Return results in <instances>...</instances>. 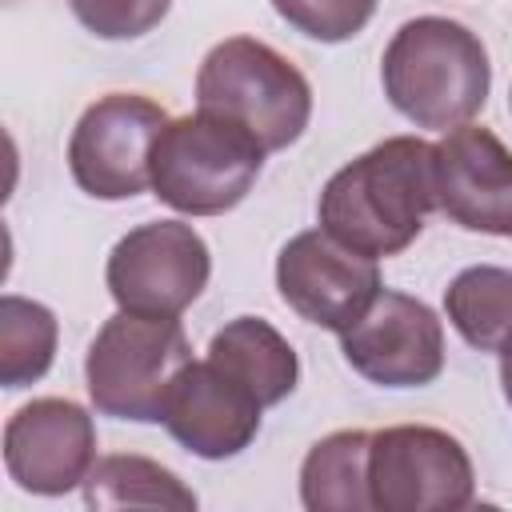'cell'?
I'll list each match as a JSON object with an SVG mask.
<instances>
[{"instance_id": "1", "label": "cell", "mask_w": 512, "mask_h": 512, "mask_svg": "<svg viewBox=\"0 0 512 512\" xmlns=\"http://www.w3.org/2000/svg\"><path fill=\"white\" fill-rule=\"evenodd\" d=\"M320 228L340 244L380 260L404 252L436 212V144L388 136L328 176Z\"/></svg>"}, {"instance_id": "2", "label": "cell", "mask_w": 512, "mask_h": 512, "mask_svg": "<svg viewBox=\"0 0 512 512\" xmlns=\"http://www.w3.org/2000/svg\"><path fill=\"white\" fill-rule=\"evenodd\" d=\"M380 80L388 104L416 128L468 124L492 84V64L472 28L448 16H416L396 28L384 48Z\"/></svg>"}, {"instance_id": "3", "label": "cell", "mask_w": 512, "mask_h": 512, "mask_svg": "<svg viewBox=\"0 0 512 512\" xmlns=\"http://www.w3.org/2000/svg\"><path fill=\"white\" fill-rule=\"evenodd\" d=\"M264 156V144L248 128L196 108L164 124L152 148V192L184 216H220L252 192Z\"/></svg>"}, {"instance_id": "4", "label": "cell", "mask_w": 512, "mask_h": 512, "mask_svg": "<svg viewBox=\"0 0 512 512\" xmlns=\"http://www.w3.org/2000/svg\"><path fill=\"white\" fill-rule=\"evenodd\" d=\"M196 108L236 120L264 144V152H280L304 136L312 88L304 72L272 44L228 36L196 72Z\"/></svg>"}, {"instance_id": "5", "label": "cell", "mask_w": 512, "mask_h": 512, "mask_svg": "<svg viewBox=\"0 0 512 512\" xmlns=\"http://www.w3.org/2000/svg\"><path fill=\"white\" fill-rule=\"evenodd\" d=\"M188 360L192 344L176 316H140L120 308L88 344V396L104 416L152 424L164 416L168 388Z\"/></svg>"}, {"instance_id": "6", "label": "cell", "mask_w": 512, "mask_h": 512, "mask_svg": "<svg viewBox=\"0 0 512 512\" xmlns=\"http://www.w3.org/2000/svg\"><path fill=\"white\" fill-rule=\"evenodd\" d=\"M368 492L376 512H460L476 496V476L452 432L392 424L372 432Z\"/></svg>"}, {"instance_id": "7", "label": "cell", "mask_w": 512, "mask_h": 512, "mask_svg": "<svg viewBox=\"0 0 512 512\" xmlns=\"http://www.w3.org/2000/svg\"><path fill=\"white\" fill-rule=\"evenodd\" d=\"M168 112L140 92H108L84 108L68 136L72 180L96 200H132L152 188V148Z\"/></svg>"}, {"instance_id": "8", "label": "cell", "mask_w": 512, "mask_h": 512, "mask_svg": "<svg viewBox=\"0 0 512 512\" xmlns=\"http://www.w3.org/2000/svg\"><path fill=\"white\" fill-rule=\"evenodd\" d=\"M212 256L204 236L184 220L132 228L108 252V292L116 308L140 316H180L208 284Z\"/></svg>"}, {"instance_id": "9", "label": "cell", "mask_w": 512, "mask_h": 512, "mask_svg": "<svg viewBox=\"0 0 512 512\" xmlns=\"http://www.w3.org/2000/svg\"><path fill=\"white\" fill-rule=\"evenodd\" d=\"M276 288H280V300L300 320L340 336L368 312V304L384 284L372 256L340 244L324 228H308L280 248Z\"/></svg>"}, {"instance_id": "10", "label": "cell", "mask_w": 512, "mask_h": 512, "mask_svg": "<svg viewBox=\"0 0 512 512\" xmlns=\"http://www.w3.org/2000/svg\"><path fill=\"white\" fill-rule=\"evenodd\" d=\"M340 352L380 388H424L444 368V324L424 300L380 288L368 312L340 332Z\"/></svg>"}, {"instance_id": "11", "label": "cell", "mask_w": 512, "mask_h": 512, "mask_svg": "<svg viewBox=\"0 0 512 512\" xmlns=\"http://www.w3.org/2000/svg\"><path fill=\"white\" fill-rule=\"evenodd\" d=\"M96 464V424L68 396H40L4 424V468L36 496H64L88 480Z\"/></svg>"}, {"instance_id": "12", "label": "cell", "mask_w": 512, "mask_h": 512, "mask_svg": "<svg viewBox=\"0 0 512 512\" xmlns=\"http://www.w3.org/2000/svg\"><path fill=\"white\" fill-rule=\"evenodd\" d=\"M260 412L264 404L256 400V392L204 356V360H188L172 380L160 424L192 456L228 460L256 440Z\"/></svg>"}, {"instance_id": "13", "label": "cell", "mask_w": 512, "mask_h": 512, "mask_svg": "<svg viewBox=\"0 0 512 512\" xmlns=\"http://www.w3.org/2000/svg\"><path fill=\"white\" fill-rule=\"evenodd\" d=\"M436 208L488 236H512V152L492 128L460 124L436 144Z\"/></svg>"}, {"instance_id": "14", "label": "cell", "mask_w": 512, "mask_h": 512, "mask_svg": "<svg viewBox=\"0 0 512 512\" xmlns=\"http://www.w3.org/2000/svg\"><path fill=\"white\" fill-rule=\"evenodd\" d=\"M208 360L220 364L228 376H236L244 388L256 392V400L280 404L296 380H300V360L292 352V344L260 316H236L228 320L212 344H208Z\"/></svg>"}, {"instance_id": "15", "label": "cell", "mask_w": 512, "mask_h": 512, "mask_svg": "<svg viewBox=\"0 0 512 512\" xmlns=\"http://www.w3.org/2000/svg\"><path fill=\"white\" fill-rule=\"evenodd\" d=\"M368 452L372 432L340 428L312 444L300 464V504L308 512H368Z\"/></svg>"}, {"instance_id": "16", "label": "cell", "mask_w": 512, "mask_h": 512, "mask_svg": "<svg viewBox=\"0 0 512 512\" xmlns=\"http://www.w3.org/2000/svg\"><path fill=\"white\" fill-rule=\"evenodd\" d=\"M84 504L88 508H172L192 512L196 492L164 464L148 456H104L92 464L84 480Z\"/></svg>"}, {"instance_id": "17", "label": "cell", "mask_w": 512, "mask_h": 512, "mask_svg": "<svg viewBox=\"0 0 512 512\" xmlns=\"http://www.w3.org/2000/svg\"><path fill=\"white\" fill-rule=\"evenodd\" d=\"M444 312L464 344L504 352L512 340V268L472 264L444 288Z\"/></svg>"}, {"instance_id": "18", "label": "cell", "mask_w": 512, "mask_h": 512, "mask_svg": "<svg viewBox=\"0 0 512 512\" xmlns=\"http://www.w3.org/2000/svg\"><path fill=\"white\" fill-rule=\"evenodd\" d=\"M56 316L40 300L0 296V384L24 388L36 384L56 356Z\"/></svg>"}, {"instance_id": "19", "label": "cell", "mask_w": 512, "mask_h": 512, "mask_svg": "<svg viewBox=\"0 0 512 512\" xmlns=\"http://www.w3.org/2000/svg\"><path fill=\"white\" fill-rule=\"evenodd\" d=\"M272 8L308 40L340 44L372 20L376 0H272Z\"/></svg>"}, {"instance_id": "20", "label": "cell", "mask_w": 512, "mask_h": 512, "mask_svg": "<svg viewBox=\"0 0 512 512\" xmlns=\"http://www.w3.org/2000/svg\"><path fill=\"white\" fill-rule=\"evenodd\" d=\"M68 8L100 40H136L168 16L172 0H68Z\"/></svg>"}, {"instance_id": "21", "label": "cell", "mask_w": 512, "mask_h": 512, "mask_svg": "<svg viewBox=\"0 0 512 512\" xmlns=\"http://www.w3.org/2000/svg\"><path fill=\"white\" fill-rule=\"evenodd\" d=\"M500 388H504V400H508V408H512V340H508L504 352H500Z\"/></svg>"}, {"instance_id": "22", "label": "cell", "mask_w": 512, "mask_h": 512, "mask_svg": "<svg viewBox=\"0 0 512 512\" xmlns=\"http://www.w3.org/2000/svg\"><path fill=\"white\" fill-rule=\"evenodd\" d=\"M508 108H512V92H508Z\"/></svg>"}]
</instances>
